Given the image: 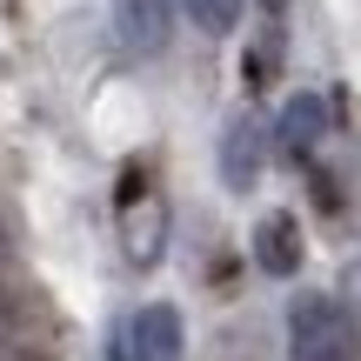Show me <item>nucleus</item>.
Returning <instances> with one entry per match:
<instances>
[{"label": "nucleus", "instance_id": "nucleus-1", "mask_svg": "<svg viewBox=\"0 0 361 361\" xmlns=\"http://www.w3.org/2000/svg\"><path fill=\"white\" fill-rule=\"evenodd\" d=\"M288 355L295 361H355V322L335 295L288 301Z\"/></svg>", "mask_w": 361, "mask_h": 361}, {"label": "nucleus", "instance_id": "nucleus-2", "mask_svg": "<svg viewBox=\"0 0 361 361\" xmlns=\"http://www.w3.org/2000/svg\"><path fill=\"white\" fill-rule=\"evenodd\" d=\"M121 341H128L134 361H180V314L168 308V301H147V308L128 322Z\"/></svg>", "mask_w": 361, "mask_h": 361}, {"label": "nucleus", "instance_id": "nucleus-3", "mask_svg": "<svg viewBox=\"0 0 361 361\" xmlns=\"http://www.w3.org/2000/svg\"><path fill=\"white\" fill-rule=\"evenodd\" d=\"M114 27H121V47L128 54H161L168 34H174V7L168 0H121Z\"/></svg>", "mask_w": 361, "mask_h": 361}, {"label": "nucleus", "instance_id": "nucleus-4", "mask_svg": "<svg viewBox=\"0 0 361 361\" xmlns=\"http://www.w3.org/2000/svg\"><path fill=\"white\" fill-rule=\"evenodd\" d=\"M261 161H268L261 154V128L247 114H234L228 128H221V180H228L234 194H247L261 180Z\"/></svg>", "mask_w": 361, "mask_h": 361}, {"label": "nucleus", "instance_id": "nucleus-5", "mask_svg": "<svg viewBox=\"0 0 361 361\" xmlns=\"http://www.w3.org/2000/svg\"><path fill=\"white\" fill-rule=\"evenodd\" d=\"M322 134H328V101L322 94H288V107H281V128H274V141L288 147L295 161H308L314 147H322Z\"/></svg>", "mask_w": 361, "mask_h": 361}, {"label": "nucleus", "instance_id": "nucleus-6", "mask_svg": "<svg viewBox=\"0 0 361 361\" xmlns=\"http://www.w3.org/2000/svg\"><path fill=\"white\" fill-rule=\"evenodd\" d=\"M255 255H261V268H268V274H281V281H288V274L301 268V221L295 214H268L255 228Z\"/></svg>", "mask_w": 361, "mask_h": 361}, {"label": "nucleus", "instance_id": "nucleus-7", "mask_svg": "<svg viewBox=\"0 0 361 361\" xmlns=\"http://www.w3.org/2000/svg\"><path fill=\"white\" fill-rule=\"evenodd\" d=\"M241 7H247V0H188V13H194V27H201V34H234Z\"/></svg>", "mask_w": 361, "mask_h": 361}, {"label": "nucleus", "instance_id": "nucleus-8", "mask_svg": "<svg viewBox=\"0 0 361 361\" xmlns=\"http://www.w3.org/2000/svg\"><path fill=\"white\" fill-rule=\"evenodd\" d=\"M141 201H147V174L128 161V168H121V180H114V207L128 214V207H141Z\"/></svg>", "mask_w": 361, "mask_h": 361}, {"label": "nucleus", "instance_id": "nucleus-9", "mask_svg": "<svg viewBox=\"0 0 361 361\" xmlns=\"http://www.w3.org/2000/svg\"><path fill=\"white\" fill-rule=\"evenodd\" d=\"M0 361H40L34 348H13V341H0Z\"/></svg>", "mask_w": 361, "mask_h": 361}, {"label": "nucleus", "instance_id": "nucleus-10", "mask_svg": "<svg viewBox=\"0 0 361 361\" xmlns=\"http://www.w3.org/2000/svg\"><path fill=\"white\" fill-rule=\"evenodd\" d=\"M261 7H268V13H274V20H281V13H288V0H261Z\"/></svg>", "mask_w": 361, "mask_h": 361}]
</instances>
